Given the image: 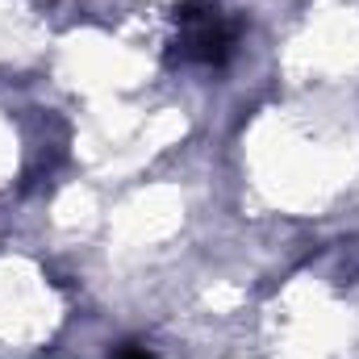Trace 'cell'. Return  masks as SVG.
<instances>
[{"label":"cell","instance_id":"cell-1","mask_svg":"<svg viewBox=\"0 0 359 359\" xmlns=\"http://www.w3.org/2000/svg\"><path fill=\"white\" fill-rule=\"evenodd\" d=\"M176 55L184 63H205V67H222L230 55H234V42H238V29L234 21L217 8V4H205V0H188L176 8Z\"/></svg>","mask_w":359,"mask_h":359},{"label":"cell","instance_id":"cell-2","mask_svg":"<svg viewBox=\"0 0 359 359\" xmlns=\"http://www.w3.org/2000/svg\"><path fill=\"white\" fill-rule=\"evenodd\" d=\"M113 359H155L147 347H138V343H121L117 351H113Z\"/></svg>","mask_w":359,"mask_h":359}]
</instances>
